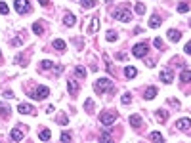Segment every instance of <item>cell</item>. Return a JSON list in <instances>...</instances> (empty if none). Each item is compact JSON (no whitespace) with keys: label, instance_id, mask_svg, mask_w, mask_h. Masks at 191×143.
I'll list each match as a JSON object with an SVG mask.
<instances>
[{"label":"cell","instance_id":"19","mask_svg":"<svg viewBox=\"0 0 191 143\" xmlns=\"http://www.w3.org/2000/svg\"><path fill=\"white\" fill-rule=\"evenodd\" d=\"M124 75H126L128 78H134V77L138 75V71H136V67H124Z\"/></svg>","mask_w":191,"mask_h":143},{"label":"cell","instance_id":"28","mask_svg":"<svg viewBox=\"0 0 191 143\" xmlns=\"http://www.w3.org/2000/svg\"><path fill=\"white\" fill-rule=\"evenodd\" d=\"M75 73H77V77L84 78V77H86V69H84V67H77V69H75Z\"/></svg>","mask_w":191,"mask_h":143},{"label":"cell","instance_id":"42","mask_svg":"<svg viewBox=\"0 0 191 143\" xmlns=\"http://www.w3.org/2000/svg\"><path fill=\"white\" fill-rule=\"evenodd\" d=\"M4 95H6V98H14V92H12V90H6Z\"/></svg>","mask_w":191,"mask_h":143},{"label":"cell","instance_id":"27","mask_svg":"<svg viewBox=\"0 0 191 143\" xmlns=\"http://www.w3.org/2000/svg\"><path fill=\"white\" fill-rule=\"evenodd\" d=\"M80 4H82L84 8H94V6H96V0H80Z\"/></svg>","mask_w":191,"mask_h":143},{"label":"cell","instance_id":"9","mask_svg":"<svg viewBox=\"0 0 191 143\" xmlns=\"http://www.w3.org/2000/svg\"><path fill=\"white\" fill-rule=\"evenodd\" d=\"M67 88H69V93L73 95V98L79 93V82H77V80H69V82H67Z\"/></svg>","mask_w":191,"mask_h":143},{"label":"cell","instance_id":"16","mask_svg":"<svg viewBox=\"0 0 191 143\" xmlns=\"http://www.w3.org/2000/svg\"><path fill=\"white\" fill-rule=\"evenodd\" d=\"M155 95H157V88H155V86H149V88L145 90V93H143V98H145V99H153Z\"/></svg>","mask_w":191,"mask_h":143},{"label":"cell","instance_id":"22","mask_svg":"<svg viewBox=\"0 0 191 143\" xmlns=\"http://www.w3.org/2000/svg\"><path fill=\"white\" fill-rule=\"evenodd\" d=\"M38 137H40L42 141H48V139H50V137H52V132H50V130H40V134H38Z\"/></svg>","mask_w":191,"mask_h":143},{"label":"cell","instance_id":"34","mask_svg":"<svg viewBox=\"0 0 191 143\" xmlns=\"http://www.w3.org/2000/svg\"><path fill=\"white\" fill-rule=\"evenodd\" d=\"M121 101H123V105H128V103H130V101H132V99H130V93H124V95H123V99H121Z\"/></svg>","mask_w":191,"mask_h":143},{"label":"cell","instance_id":"10","mask_svg":"<svg viewBox=\"0 0 191 143\" xmlns=\"http://www.w3.org/2000/svg\"><path fill=\"white\" fill-rule=\"evenodd\" d=\"M176 128H180V130H189V128H191V120H189V118H180V120L176 122Z\"/></svg>","mask_w":191,"mask_h":143},{"label":"cell","instance_id":"13","mask_svg":"<svg viewBox=\"0 0 191 143\" xmlns=\"http://www.w3.org/2000/svg\"><path fill=\"white\" fill-rule=\"evenodd\" d=\"M166 36H168V40H170V42H178V40H180V36H182V33H180V31H176V29H170Z\"/></svg>","mask_w":191,"mask_h":143},{"label":"cell","instance_id":"40","mask_svg":"<svg viewBox=\"0 0 191 143\" xmlns=\"http://www.w3.org/2000/svg\"><path fill=\"white\" fill-rule=\"evenodd\" d=\"M183 50H185L187 54H191V42H187V44H185V48H183Z\"/></svg>","mask_w":191,"mask_h":143},{"label":"cell","instance_id":"11","mask_svg":"<svg viewBox=\"0 0 191 143\" xmlns=\"http://www.w3.org/2000/svg\"><path fill=\"white\" fill-rule=\"evenodd\" d=\"M161 23H162V21H161V15L153 13L151 19H149V27H151V29H157V27H161Z\"/></svg>","mask_w":191,"mask_h":143},{"label":"cell","instance_id":"39","mask_svg":"<svg viewBox=\"0 0 191 143\" xmlns=\"http://www.w3.org/2000/svg\"><path fill=\"white\" fill-rule=\"evenodd\" d=\"M40 6H50V0H38Z\"/></svg>","mask_w":191,"mask_h":143},{"label":"cell","instance_id":"36","mask_svg":"<svg viewBox=\"0 0 191 143\" xmlns=\"http://www.w3.org/2000/svg\"><path fill=\"white\" fill-rule=\"evenodd\" d=\"M40 67H42V69H52L54 65H52L50 61H42V63H40Z\"/></svg>","mask_w":191,"mask_h":143},{"label":"cell","instance_id":"35","mask_svg":"<svg viewBox=\"0 0 191 143\" xmlns=\"http://www.w3.org/2000/svg\"><path fill=\"white\" fill-rule=\"evenodd\" d=\"M59 139H61V141H71V134H67V132H63V134L59 135Z\"/></svg>","mask_w":191,"mask_h":143},{"label":"cell","instance_id":"12","mask_svg":"<svg viewBox=\"0 0 191 143\" xmlns=\"http://www.w3.org/2000/svg\"><path fill=\"white\" fill-rule=\"evenodd\" d=\"M155 118H157L159 122H166V120H168V113H166L164 109H159V111L155 113Z\"/></svg>","mask_w":191,"mask_h":143},{"label":"cell","instance_id":"2","mask_svg":"<svg viewBox=\"0 0 191 143\" xmlns=\"http://www.w3.org/2000/svg\"><path fill=\"white\" fill-rule=\"evenodd\" d=\"M94 90H96V93H98V95H101L103 92H107V90H113V86H111V82H109L107 78H100L98 82L94 84Z\"/></svg>","mask_w":191,"mask_h":143},{"label":"cell","instance_id":"38","mask_svg":"<svg viewBox=\"0 0 191 143\" xmlns=\"http://www.w3.org/2000/svg\"><path fill=\"white\" fill-rule=\"evenodd\" d=\"M57 120H59V124H67V122H69V120H67V116H65V114H61V116H59V118H57Z\"/></svg>","mask_w":191,"mask_h":143},{"label":"cell","instance_id":"20","mask_svg":"<svg viewBox=\"0 0 191 143\" xmlns=\"http://www.w3.org/2000/svg\"><path fill=\"white\" fill-rule=\"evenodd\" d=\"M100 29V21H98V17H94L92 19V23H90V29H88V33H96Z\"/></svg>","mask_w":191,"mask_h":143},{"label":"cell","instance_id":"5","mask_svg":"<svg viewBox=\"0 0 191 143\" xmlns=\"http://www.w3.org/2000/svg\"><path fill=\"white\" fill-rule=\"evenodd\" d=\"M134 57H145L147 56V42H141V44H136L134 50H132Z\"/></svg>","mask_w":191,"mask_h":143},{"label":"cell","instance_id":"37","mask_svg":"<svg viewBox=\"0 0 191 143\" xmlns=\"http://www.w3.org/2000/svg\"><path fill=\"white\" fill-rule=\"evenodd\" d=\"M84 107H86V111H92V107H94V101H92V99H86V105H84Z\"/></svg>","mask_w":191,"mask_h":143},{"label":"cell","instance_id":"29","mask_svg":"<svg viewBox=\"0 0 191 143\" xmlns=\"http://www.w3.org/2000/svg\"><path fill=\"white\" fill-rule=\"evenodd\" d=\"M136 13H139V15L145 13V6H143L141 2H138V4H136Z\"/></svg>","mask_w":191,"mask_h":143},{"label":"cell","instance_id":"7","mask_svg":"<svg viewBox=\"0 0 191 143\" xmlns=\"http://www.w3.org/2000/svg\"><path fill=\"white\" fill-rule=\"evenodd\" d=\"M48 95H50V90H48L46 86H38L36 92H35V98L36 99H44V98H48Z\"/></svg>","mask_w":191,"mask_h":143},{"label":"cell","instance_id":"15","mask_svg":"<svg viewBox=\"0 0 191 143\" xmlns=\"http://www.w3.org/2000/svg\"><path fill=\"white\" fill-rule=\"evenodd\" d=\"M130 126L132 128H139L141 126V116L139 114H132L130 116Z\"/></svg>","mask_w":191,"mask_h":143},{"label":"cell","instance_id":"25","mask_svg":"<svg viewBox=\"0 0 191 143\" xmlns=\"http://www.w3.org/2000/svg\"><path fill=\"white\" fill-rule=\"evenodd\" d=\"M0 113L4 114V118H8V116H10V107L4 105V103H0Z\"/></svg>","mask_w":191,"mask_h":143},{"label":"cell","instance_id":"1","mask_svg":"<svg viewBox=\"0 0 191 143\" xmlns=\"http://www.w3.org/2000/svg\"><path fill=\"white\" fill-rule=\"evenodd\" d=\"M113 17H115V19H118V21H124V23L132 21V13H130L126 8H117V10L113 12Z\"/></svg>","mask_w":191,"mask_h":143},{"label":"cell","instance_id":"33","mask_svg":"<svg viewBox=\"0 0 191 143\" xmlns=\"http://www.w3.org/2000/svg\"><path fill=\"white\" fill-rule=\"evenodd\" d=\"M8 12H10V8L6 6V2H0V13H4V15H6Z\"/></svg>","mask_w":191,"mask_h":143},{"label":"cell","instance_id":"3","mask_svg":"<svg viewBox=\"0 0 191 143\" xmlns=\"http://www.w3.org/2000/svg\"><path fill=\"white\" fill-rule=\"evenodd\" d=\"M15 12L17 13H29L31 12V4H29V0H15Z\"/></svg>","mask_w":191,"mask_h":143},{"label":"cell","instance_id":"24","mask_svg":"<svg viewBox=\"0 0 191 143\" xmlns=\"http://www.w3.org/2000/svg\"><path fill=\"white\" fill-rule=\"evenodd\" d=\"M189 8H191V6H189L187 2H180V4H178V12H180V13H185V12H189Z\"/></svg>","mask_w":191,"mask_h":143},{"label":"cell","instance_id":"21","mask_svg":"<svg viewBox=\"0 0 191 143\" xmlns=\"http://www.w3.org/2000/svg\"><path fill=\"white\" fill-rule=\"evenodd\" d=\"M180 78H182V82H191V71L183 69V71H182V75H180Z\"/></svg>","mask_w":191,"mask_h":143},{"label":"cell","instance_id":"31","mask_svg":"<svg viewBox=\"0 0 191 143\" xmlns=\"http://www.w3.org/2000/svg\"><path fill=\"white\" fill-rule=\"evenodd\" d=\"M153 46L157 48V50H162V48H164V44H162L161 38H155V40H153Z\"/></svg>","mask_w":191,"mask_h":143},{"label":"cell","instance_id":"43","mask_svg":"<svg viewBox=\"0 0 191 143\" xmlns=\"http://www.w3.org/2000/svg\"><path fill=\"white\" fill-rule=\"evenodd\" d=\"M0 57H2V52H0Z\"/></svg>","mask_w":191,"mask_h":143},{"label":"cell","instance_id":"14","mask_svg":"<svg viewBox=\"0 0 191 143\" xmlns=\"http://www.w3.org/2000/svg\"><path fill=\"white\" fill-rule=\"evenodd\" d=\"M63 21H65V25H67V27H73L77 19H75V15L71 13V12H67V13H65V17H63Z\"/></svg>","mask_w":191,"mask_h":143},{"label":"cell","instance_id":"17","mask_svg":"<svg viewBox=\"0 0 191 143\" xmlns=\"http://www.w3.org/2000/svg\"><path fill=\"white\" fill-rule=\"evenodd\" d=\"M12 139H14V141H21V139H23V132L19 130V126L12 130Z\"/></svg>","mask_w":191,"mask_h":143},{"label":"cell","instance_id":"4","mask_svg":"<svg viewBox=\"0 0 191 143\" xmlns=\"http://www.w3.org/2000/svg\"><path fill=\"white\" fill-rule=\"evenodd\" d=\"M115 118H117L115 111H103V113L100 114V120H101L105 126H111V124L115 122Z\"/></svg>","mask_w":191,"mask_h":143},{"label":"cell","instance_id":"41","mask_svg":"<svg viewBox=\"0 0 191 143\" xmlns=\"http://www.w3.org/2000/svg\"><path fill=\"white\" fill-rule=\"evenodd\" d=\"M168 103H170V105H174V107H178V105H180V103H178V101H176V99H172V98H170V99H168Z\"/></svg>","mask_w":191,"mask_h":143},{"label":"cell","instance_id":"32","mask_svg":"<svg viewBox=\"0 0 191 143\" xmlns=\"http://www.w3.org/2000/svg\"><path fill=\"white\" fill-rule=\"evenodd\" d=\"M100 139H101V141H111V134L101 132V134H100Z\"/></svg>","mask_w":191,"mask_h":143},{"label":"cell","instance_id":"30","mask_svg":"<svg viewBox=\"0 0 191 143\" xmlns=\"http://www.w3.org/2000/svg\"><path fill=\"white\" fill-rule=\"evenodd\" d=\"M149 137H151L153 141H162V135H161L159 132H151V134H149Z\"/></svg>","mask_w":191,"mask_h":143},{"label":"cell","instance_id":"8","mask_svg":"<svg viewBox=\"0 0 191 143\" xmlns=\"http://www.w3.org/2000/svg\"><path fill=\"white\" fill-rule=\"evenodd\" d=\"M17 111H19L21 114H36L35 109H33L29 103H21V105H17Z\"/></svg>","mask_w":191,"mask_h":143},{"label":"cell","instance_id":"6","mask_svg":"<svg viewBox=\"0 0 191 143\" xmlns=\"http://www.w3.org/2000/svg\"><path fill=\"white\" fill-rule=\"evenodd\" d=\"M159 78H161V82H164V84H170V82L174 80V73H172L170 69H164V71H161Z\"/></svg>","mask_w":191,"mask_h":143},{"label":"cell","instance_id":"26","mask_svg":"<svg viewBox=\"0 0 191 143\" xmlns=\"http://www.w3.org/2000/svg\"><path fill=\"white\" fill-rule=\"evenodd\" d=\"M107 42H115L117 40V31H107Z\"/></svg>","mask_w":191,"mask_h":143},{"label":"cell","instance_id":"18","mask_svg":"<svg viewBox=\"0 0 191 143\" xmlns=\"http://www.w3.org/2000/svg\"><path fill=\"white\" fill-rule=\"evenodd\" d=\"M33 31H35V34H38V36L44 34V27H42V23H40V21L33 23Z\"/></svg>","mask_w":191,"mask_h":143},{"label":"cell","instance_id":"23","mask_svg":"<svg viewBox=\"0 0 191 143\" xmlns=\"http://www.w3.org/2000/svg\"><path fill=\"white\" fill-rule=\"evenodd\" d=\"M54 48H56V50H59V52H63L65 50V42L61 38H57V40H54Z\"/></svg>","mask_w":191,"mask_h":143}]
</instances>
